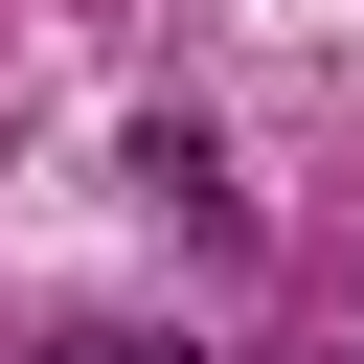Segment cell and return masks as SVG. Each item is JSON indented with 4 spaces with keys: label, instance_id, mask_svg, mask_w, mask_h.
Wrapping results in <instances>:
<instances>
[{
    "label": "cell",
    "instance_id": "cell-1",
    "mask_svg": "<svg viewBox=\"0 0 364 364\" xmlns=\"http://www.w3.org/2000/svg\"><path fill=\"white\" fill-rule=\"evenodd\" d=\"M46 364H182V341H136V318H68V341H46Z\"/></svg>",
    "mask_w": 364,
    "mask_h": 364
}]
</instances>
